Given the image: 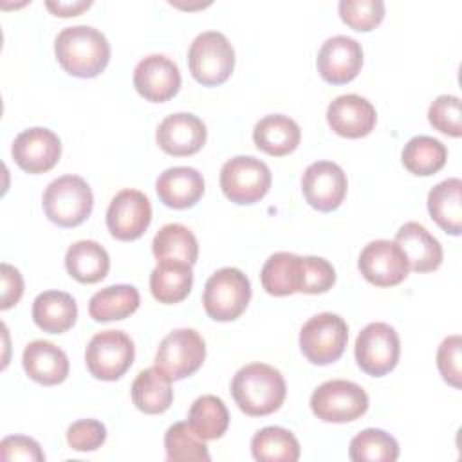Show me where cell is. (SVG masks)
<instances>
[{"label":"cell","mask_w":462,"mask_h":462,"mask_svg":"<svg viewBox=\"0 0 462 462\" xmlns=\"http://www.w3.org/2000/svg\"><path fill=\"white\" fill-rule=\"evenodd\" d=\"M206 359V343L193 328H177L170 332L157 348L155 366H159L171 381L193 375Z\"/></svg>","instance_id":"11"},{"label":"cell","mask_w":462,"mask_h":462,"mask_svg":"<svg viewBox=\"0 0 462 462\" xmlns=\"http://www.w3.org/2000/svg\"><path fill=\"white\" fill-rule=\"evenodd\" d=\"M155 191L164 206L186 209L195 206L204 195V179L191 166H173L157 177Z\"/></svg>","instance_id":"20"},{"label":"cell","mask_w":462,"mask_h":462,"mask_svg":"<svg viewBox=\"0 0 462 462\" xmlns=\"http://www.w3.org/2000/svg\"><path fill=\"white\" fill-rule=\"evenodd\" d=\"M348 341L346 321L332 312L309 318L300 330V348L312 365H330L337 361Z\"/></svg>","instance_id":"6"},{"label":"cell","mask_w":462,"mask_h":462,"mask_svg":"<svg viewBox=\"0 0 462 462\" xmlns=\"http://www.w3.org/2000/svg\"><path fill=\"white\" fill-rule=\"evenodd\" d=\"M188 424L202 440L220 439L229 426V411L217 395H202L193 401Z\"/></svg>","instance_id":"34"},{"label":"cell","mask_w":462,"mask_h":462,"mask_svg":"<svg viewBox=\"0 0 462 462\" xmlns=\"http://www.w3.org/2000/svg\"><path fill=\"white\" fill-rule=\"evenodd\" d=\"M193 285L191 265L179 260H161L150 274V291L159 303L182 301Z\"/></svg>","instance_id":"26"},{"label":"cell","mask_w":462,"mask_h":462,"mask_svg":"<svg viewBox=\"0 0 462 462\" xmlns=\"http://www.w3.org/2000/svg\"><path fill=\"white\" fill-rule=\"evenodd\" d=\"M134 357V341L123 330L97 332L85 350L88 372L101 381L119 379L132 366Z\"/></svg>","instance_id":"10"},{"label":"cell","mask_w":462,"mask_h":462,"mask_svg":"<svg viewBox=\"0 0 462 462\" xmlns=\"http://www.w3.org/2000/svg\"><path fill=\"white\" fill-rule=\"evenodd\" d=\"M428 119L435 130L449 137H460L462 135L460 99L451 94H442L435 97V101L430 105Z\"/></svg>","instance_id":"38"},{"label":"cell","mask_w":462,"mask_h":462,"mask_svg":"<svg viewBox=\"0 0 462 462\" xmlns=\"http://www.w3.org/2000/svg\"><path fill=\"white\" fill-rule=\"evenodd\" d=\"M262 287L273 296H291L303 291L305 256L278 251L271 254L260 273Z\"/></svg>","instance_id":"23"},{"label":"cell","mask_w":462,"mask_h":462,"mask_svg":"<svg viewBox=\"0 0 462 462\" xmlns=\"http://www.w3.org/2000/svg\"><path fill=\"white\" fill-rule=\"evenodd\" d=\"M152 251L157 262L179 260L193 265L199 258V244L195 235L182 224L162 226L152 242Z\"/></svg>","instance_id":"33"},{"label":"cell","mask_w":462,"mask_h":462,"mask_svg":"<svg viewBox=\"0 0 462 462\" xmlns=\"http://www.w3.org/2000/svg\"><path fill=\"white\" fill-rule=\"evenodd\" d=\"M415 273H431L442 263L440 242L419 222H406L399 227L395 240Z\"/></svg>","instance_id":"22"},{"label":"cell","mask_w":462,"mask_h":462,"mask_svg":"<svg viewBox=\"0 0 462 462\" xmlns=\"http://www.w3.org/2000/svg\"><path fill=\"white\" fill-rule=\"evenodd\" d=\"M132 401L137 410L148 415L164 413L173 401L170 375L159 366L141 370L132 383Z\"/></svg>","instance_id":"27"},{"label":"cell","mask_w":462,"mask_h":462,"mask_svg":"<svg viewBox=\"0 0 462 462\" xmlns=\"http://www.w3.org/2000/svg\"><path fill=\"white\" fill-rule=\"evenodd\" d=\"M0 278H2V303L0 309L7 310L13 305H16L23 294V278L20 271L9 263H2L0 267Z\"/></svg>","instance_id":"43"},{"label":"cell","mask_w":462,"mask_h":462,"mask_svg":"<svg viewBox=\"0 0 462 462\" xmlns=\"http://www.w3.org/2000/svg\"><path fill=\"white\" fill-rule=\"evenodd\" d=\"M354 354L359 368L365 374L372 377H383L399 363V334L388 323H368L356 339Z\"/></svg>","instance_id":"9"},{"label":"cell","mask_w":462,"mask_h":462,"mask_svg":"<svg viewBox=\"0 0 462 462\" xmlns=\"http://www.w3.org/2000/svg\"><path fill=\"white\" fill-rule=\"evenodd\" d=\"M67 273L79 283H97L110 269L106 249L94 240L74 242L65 254Z\"/></svg>","instance_id":"29"},{"label":"cell","mask_w":462,"mask_h":462,"mask_svg":"<svg viewBox=\"0 0 462 462\" xmlns=\"http://www.w3.org/2000/svg\"><path fill=\"white\" fill-rule=\"evenodd\" d=\"M188 65L200 85H222L235 69V49L222 32L204 31L189 45Z\"/></svg>","instance_id":"5"},{"label":"cell","mask_w":462,"mask_h":462,"mask_svg":"<svg viewBox=\"0 0 462 462\" xmlns=\"http://www.w3.org/2000/svg\"><path fill=\"white\" fill-rule=\"evenodd\" d=\"M54 54L70 76L96 78L108 65L110 43L101 31L90 25H72L56 36Z\"/></svg>","instance_id":"1"},{"label":"cell","mask_w":462,"mask_h":462,"mask_svg":"<svg viewBox=\"0 0 462 462\" xmlns=\"http://www.w3.org/2000/svg\"><path fill=\"white\" fill-rule=\"evenodd\" d=\"M106 440V428L96 419H81L69 426L67 442L76 451H96Z\"/></svg>","instance_id":"39"},{"label":"cell","mask_w":462,"mask_h":462,"mask_svg":"<svg viewBox=\"0 0 462 462\" xmlns=\"http://www.w3.org/2000/svg\"><path fill=\"white\" fill-rule=\"evenodd\" d=\"M437 366L448 384L460 388V336H449L440 343L437 350Z\"/></svg>","instance_id":"41"},{"label":"cell","mask_w":462,"mask_h":462,"mask_svg":"<svg viewBox=\"0 0 462 462\" xmlns=\"http://www.w3.org/2000/svg\"><path fill=\"white\" fill-rule=\"evenodd\" d=\"M134 87L148 101L164 103L180 88V72L164 54H150L134 69Z\"/></svg>","instance_id":"17"},{"label":"cell","mask_w":462,"mask_h":462,"mask_svg":"<svg viewBox=\"0 0 462 462\" xmlns=\"http://www.w3.org/2000/svg\"><path fill=\"white\" fill-rule=\"evenodd\" d=\"M78 318L76 300L63 291H45L32 301L34 323L49 334H61L69 330Z\"/></svg>","instance_id":"25"},{"label":"cell","mask_w":462,"mask_h":462,"mask_svg":"<svg viewBox=\"0 0 462 462\" xmlns=\"http://www.w3.org/2000/svg\"><path fill=\"white\" fill-rule=\"evenodd\" d=\"M0 453H2L4 462H9V460L42 462V460H45V455H43L40 444L34 439L23 437V435L5 437L0 442Z\"/></svg>","instance_id":"42"},{"label":"cell","mask_w":462,"mask_h":462,"mask_svg":"<svg viewBox=\"0 0 462 462\" xmlns=\"http://www.w3.org/2000/svg\"><path fill=\"white\" fill-rule=\"evenodd\" d=\"M300 139L301 130L298 123L283 114L265 116L253 128V141L256 148L273 157H282L294 152Z\"/></svg>","instance_id":"24"},{"label":"cell","mask_w":462,"mask_h":462,"mask_svg":"<svg viewBox=\"0 0 462 462\" xmlns=\"http://www.w3.org/2000/svg\"><path fill=\"white\" fill-rule=\"evenodd\" d=\"M336 283L332 263L321 256H305V283L303 294H321Z\"/></svg>","instance_id":"40"},{"label":"cell","mask_w":462,"mask_h":462,"mask_svg":"<svg viewBox=\"0 0 462 462\" xmlns=\"http://www.w3.org/2000/svg\"><path fill=\"white\" fill-rule=\"evenodd\" d=\"M269 166L253 155H236L224 162L220 170V188L235 204H254L271 188Z\"/></svg>","instance_id":"8"},{"label":"cell","mask_w":462,"mask_h":462,"mask_svg":"<svg viewBox=\"0 0 462 462\" xmlns=\"http://www.w3.org/2000/svg\"><path fill=\"white\" fill-rule=\"evenodd\" d=\"M14 162L27 173H45L52 170L61 155L60 137L43 126L20 132L11 146Z\"/></svg>","instance_id":"15"},{"label":"cell","mask_w":462,"mask_h":462,"mask_svg":"<svg viewBox=\"0 0 462 462\" xmlns=\"http://www.w3.org/2000/svg\"><path fill=\"white\" fill-rule=\"evenodd\" d=\"M319 76L330 85L352 81L363 67L361 43L350 36H332L323 42L316 58Z\"/></svg>","instance_id":"16"},{"label":"cell","mask_w":462,"mask_h":462,"mask_svg":"<svg viewBox=\"0 0 462 462\" xmlns=\"http://www.w3.org/2000/svg\"><path fill=\"white\" fill-rule=\"evenodd\" d=\"M428 211L431 218L449 235L462 231V180L446 179L428 193Z\"/></svg>","instance_id":"28"},{"label":"cell","mask_w":462,"mask_h":462,"mask_svg":"<svg viewBox=\"0 0 462 462\" xmlns=\"http://www.w3.org/2000/svg\"><path fill=\"white\" fill-rule=\"evenodd\" d=\"M310 410L323 422H352L366 413L368 395L352 381L332 379L312 392Z\"/></svg>","instance_id":"7"},{"label":"cell","mask_w":462,"mask_h":462,"mask_svg":"<svg viewBox=\"0 0 462 462\" xmlns=\"http://www.w3.org/2000/svg\"><path fill=\"white\" fill-rule=\"evenodd\" d=\"M139 301V291L134 285H108L90 298L88 314L96 321L125 319L137 310Z\"/></svg>","instance_id":"30"},{"label":"cell","mask_w":462,"mask_h":462,"mask_svg":"<svg viewBox=\"0 0 462 462\" xmlns=\"http://www.w3.org/2000/svg\"><path fill=\"white\" fill-rule=\"evenodd\" d=\"M348 457L354 462H393L399 457V444L384 430L368 428L350 440Z\"/></svg>","instance_id":"35"},{"label":"cell","mask_w":462,"mask_h":462,"mask_svg":"<svg viewBox=\"0 0 462 462\" xmlns=\"http://www.w3.org/2000/svg\"><path fill=\"white\" fill-rule=\"evenodd\" d=\"M327 121L332 132L341 137L359 139L368 135L377 121L374 105L357 94L336 97L327 108Z\"/></svg>","instance_id":"19"},{"label":"cell","mask_w":462,"mask_h":462,"mask_svg":"<svg viewBox=\"0 0 462 462\" xmlns=\"http://www.w3.org/2000/svg\"><path fill=\"white\" fill-rule=\"evenodd\" d=\"M249 278L236 267H222L215 271L204 285V310L215 321H233L249 305Z\"/></svg>","instance_id":"4"},{"label":"cell","mask_w":462,"mask_h":462,"mask_svg":"<svg viewBox=\"0 0 462 462\" xmlns=\"http://www.w3.org/2000/svg\"><path fill=\"white\" fill-rule=\"evenodd\" d=\"M42 204L52 224L60 227H76L90 217L94 195L85 179L78 175H61L49 182Z\"/></svg>","instance_id":"3"},{"label":"cell","mask_w":462,"mask_h":462,"mask_svg":"<svg viewBox=\"0 0 462 462\" xmlns=\"http://www.w3.org/2000/svg\"><path fill=\"white\" fill-rule=\"evenodd\" d=\"M251 453L258 462H296L300 458V442L289 430L267 426L253 435Z\"/></svg>","instance_id":"31"},{"label":"cell","mask_w":462,"mask_h":462,"mask_svg":"<svg viewBox=\"0 0 462 462\" xmlns=\"http://www.w3.org/2000/svg\"><path fill=\"white\" fill-rule=\"evenodd\" d=\"M22 365L25 374L43 386L60 384L69 375L67 354L54 343L43 339H34L23 348Z\"/></svg>","instance_id":"21"},{"label":"cell","mask_w":462,"mask_h":462,"mask_svg":"<svg viewBox=\"0 0 462 462\" xmlns=\"http://www.w3.org/2000/svg\"><path fill=\"white\" fill-rule=\"evenodd\" d=\"M152 222V204L139 189H123L108 204L106 227L117 240H137Z\"/></svg>","instance_id":"14"},{"label":"cell","mask_w":462,"mask_h":462,"mask_svg":"<svg viewBox=\"0 0 462 462\" xmlns=\"http://www.w3.org/2000/svg\"><path fill=\"white\" fill-rule=\"evenodd\" d=\"M285 379L271 365L251 363L242 366L231 381V395L238 408L251 417H263L285 401Z\"/></svg>","instance_id":"2"},{"label":"cell","mask_w":462,"mask_h":462,"mask_svg":"<svg viewBox=\"0 0 462 462\" xmlns=\"http://www.w3.org/2000/svg\"><path fill=\"white\" fill-rule=\"evenodd\" d=\"M208 137L206 125L200 117L179 112L166 116L157 126V144L162 152L173 157H188L197 153Z\"/></svg>","instance_id":"18"},{"label":"cell","mask_w":462,"mask_h":462,"mask_svg":"<svg viewBox=\"0 0 462 462\" xmlns=\"http://www.w3.org/2000/svg\"><path fill=\"white\" fill-rule=\"evenodd\" d=\"M448 159V150L446 146L430 135H415L411 137L401 153V161L404 168L420 177H428L437 173L439 170L444 168Z\"/></svg>","instance_id":"32"},{"label":"cell","mask_w":462,"mask_h":462,"mask_svg":"<svg viewBox=\"0 0 462 462\" xmlns=\"http://www.w3.org/2000/svg\"><path fill=\"white\" fill-rule=\"evenodd\" d=\"M348 180L343 168L332 161H318L305 168L301 191L309 206L318 211H334L346 197Z\"/></svg>","instance_id":"12"},{"label":"cell","mask_w":462,"mask_h":462,"mask_svg":"<svg viewBox=\"0 0 462 462\" xmlns=\"http://www.w3.org/2000/svg\"><path fill=\"white\" fill-rule=\"evenodd\" d=\"M341 20L356 31H372L384 18L383 0H341L339 5Z\"/></svg>","instance_id":"37"},{"label":"cell","mask_w":462,"mask_h":462,"mask_svg":"<svg viewBox=\"0 0 462 462\" xmlns=\"http://www.w3.org/2000/svg\"><path fill=\"white\" fill-rule=\"evenodd\" d=\"M164 448H166V458L170 462H179V460L208 462L211 458L206 442L199 435H195V431L189 428L188 422H175L166 430Z\"/></svg>","instance_id":"36"},{"label":"cell","mask_w":462,"mask_h":462,"mask_svg":"<svg viewBox=\"0 0 462 462\" xmlns=\"http://www.w3.org/2000/svg\"><path fill=\"white\" fill-rule=\"evenodd\" d=\"M45 5L56 16L69 18V16H78L79 13L88 9L92 5V2L90 0H72V2H60V0L52 2V0H47Z\"/></svg>","instance_id":"44"},{"label":"cell","mask_w":462,"mask_h":462,"mask_svg":"<svg viewBox=\"0 0 462 462\" xmlns=\"http://www.w3.org/2000/svg\"><path fill=\"white\" fill-rule=\"evenodd\" d=\"M366 282L377 287L399 285L410 271V263L397 242L374 240L366 244L357 260Z\"/></svg>","instance_id":"13"}]
</instances>
